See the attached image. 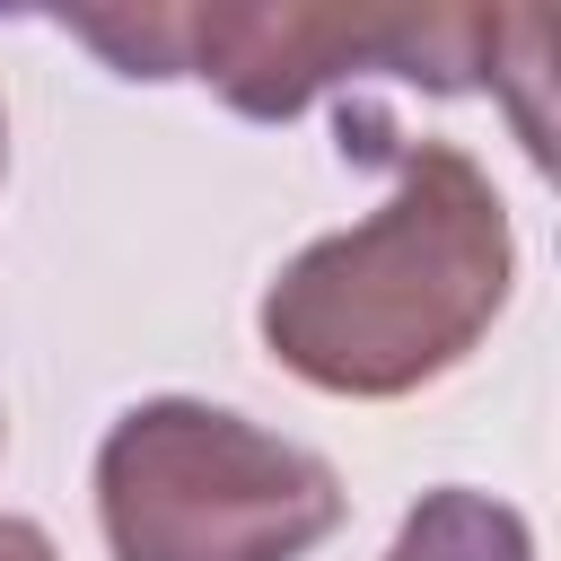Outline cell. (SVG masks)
<instances>
[{"instance_id":"obj_1","label":"cell","mask_w":561,"mask_h":561,"mask_svg":"<svg viewBox=\"0 0 561 561\" xmlns=\"http://www.w3.org/2000/svg\"><path fill=\"white\" fill-rule=\"evenodd\" d=\"M342 149L394 158V193L359 228L280 263L263 289V351L324 394L386 403L447 377L491 333L517 280V237L456 140H394L368 105H351Z\"/></svg>"},{"instance_id":"obj_2","label":"cell","mask_w":561,"mask_h":561,"mask_svg":"<svg viewBox=\"0 0 561 561\" xmlns=\"http://www.w3.org/2000/svg\"><path fill=\"white\" fill-rule=\"evenodd\" d=\"M61 26L123 79H202L245 123H289L342 79L491 88L508 35V18L465 9H70Z\"/></svg>"},{"instance_id":"obj_3","label":"cell","mask_w":561,"mask_h":561,"mask_svg":"<svg viewBox=\"0 0 561 561\" xmlns=\"http://www.w3.org/2000/svg\"><path fill=\"white\" fill-rule=\"evenodd\" d=\"M96 517L114 561H307L342 526V473L245 412L149 394L96 447Z\"/></svg>"},{"instance_id":"obj_4","label":"cell","mask_w":561,"mask_h":561,"mask_svg":"<svg viewBox=\"0 0 561 561\" xmlns=\"http://www.w3.org/2000/svg\"><path fill=\"white\" fill-rule=\"evenodd\" d=\"M386 561H535V526L508 500L447 482V491H421Z\"/></svg>"},{"instance_id":"obj_5","label":"cell","mask_w":561,"mask_h":561,"mask_svg":"<svg viewBox=\"0 0 561 561\" xmlns=\"http://www.w3.org/2000/svg\"><path fill=\"white\" fill-rule=\"evenodd\" d=\"M0 561H61V552H53V535L35 517H9L0 508Z\"/></svg>"},{"instance_id":"obj_6","label":"cell","mask_w":561,"mask_h":561,"mask_svg":"<svg viewBox=\"0 0 561 561\" xmlns=\"http://www.w3.org/2000/svg\"><path fill=\"white\" fill-rule=\"evenodd\" d=\"M0 167H9V114H0Z\"/></svg>"}]
</instances>
